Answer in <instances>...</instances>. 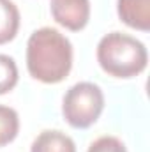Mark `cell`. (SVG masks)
<instances>
[{
    "instance_id": "obj_10",
    "label": "cell",
    "mask_w": 150,
    "mask_h": 152,
    "mask_svg": "<svg viewBox=\"0 0 150 152\" xmlns=\"http://www.w3.org/2000/svg\"><path fill=\"white\" fill-rule=\"evenodd\" d=\"M88 152H127L125 145L115 136H101L94 140L88 147Z\"/></svg>"
},
{
    "instance_id": "obj_1",
    "label": "cell",
    "mask_w": 150,
    "mask_h": 152,
    "mask_svg": "<svg viewBox=\"0 0 150 152\" xmlns=\"http://www.w3.org/2000/svg\"><path fill=\"white\" fill-rule=\"evenodd\" d=\"M73 67V44L57 28L42 27L28 37L27 69L34 80L55 85L64 81Z\"/></svg>"
},
{
    "instance_id": "obj_7",
    "label": "cell",
    "mask_w": 150,
    "mask_h": 152,
    "mask_svg": "<svg viewBox=\"0 0 150 152\" xmlns=\"http://www.w3.org/2000/svg\"><path fill=\"white\" fill-rule=\"evenodd\" d=\"M20 30V11L12 0H0V44L16 37Z\"/></svg>"
},
{
    "instance_id": "obj_4",
    "label": "cell",
    "mask_w": 150,
    "mask_h": 152,
    "mask_svg": "<svg viewBox=\"0 0 150 152\" xmlns=\"http://www.w3.org/2000/svg\"><path fill=\"white\" fill-rule=\"evenodd\" d=\"M50 11L60 27L79 32L90 20V0H50Z\"/></svg>"
},
{
    "instance_id": "obj_3",
    "label": "cell",
    "mask_w": 150,
    "mask_h": 152,
    "mask_svg": "<svg viewBox=\"0 0 150 152\" xmlns=\"http://www.w3.org/2000/svg\"><path fill=\"white\" fill-rule=\"evenodd\" d=\"M104 110V94L99 85L92 81H79L73 85L62 103V113L67 124L74 129H87L97 122Z\"/></svg>"
},
{
    "instance_id": "obj_6",
    "label": "cell",
    "mask_w": 150,
    "mask_h": 152,
    "mask_svg": "<svg viewBox=\"0 0 150 152\" xmlns=\"http://www.w3.org/2000/svg\"><path fill=\"white\" fill-rule=\"evenodd\" d=\"M30 152H76V145L71 136L62 131L48 129L42 131L32 142Z\"/></svg>"
},
{
    "instance_id": "obj_8",
    "label": "cell",
    "mask_w": 150,
    "mask_h": 152,
    "mask_svg": "<svg viewBox=\"0 0 150 152\" xmlns=\"http://www.w3.org/2000/svg\"><path fill=\"white\" fill-rule=\"evenodd\" d=\"M20 131V117L14 108L0 104V147L9 145Z\"/></svg>"
},
{
    "instance_id": "obj_2",
    "label": "cell",
    "mask_w": 150,
    "mask_h": 152,
    "mask_svg": "<svg viewBox=\"0 0 150 152\" xmlns=\"http://www.w3.org/2000/svg\"><path fill=\"white\" fill-rule=\"evenodd\" d=\"M97 62L104 73L113 78H134L141 75L149 62L147 48L133 36L111 32L97 44Z\"/></svg>"
},
{
    "instance_id": "obj_5",
    "label": "cell",
    "mask_w": 150,
    "mask_h": 152,
    "mask_svg": "<svg viewBox=\"0 0 150 152\" xmlns=\"http://www.w3.org/2000/svg\"><path fill=\"white\" fill-rule=\"evenodd\" d=\"M117 12L127 27L149 32L150 0H117Z\"/></svg>"
},
{
    "instance_id": "obj_9",
    "label": "cell",
    "mask_w": 150,
    "mask_h": 152,
    "mask_svg": "<svg viewBox=\"0 0 150 152\" xmlns=\"http://www.w3.org/2000/svg\"><path fill=\"white\" fill-rule=\"evenodd\" d=\"M18 83V67L9 55L0 53V96L11 92Z\"/></svg>"
}]
</instances>
